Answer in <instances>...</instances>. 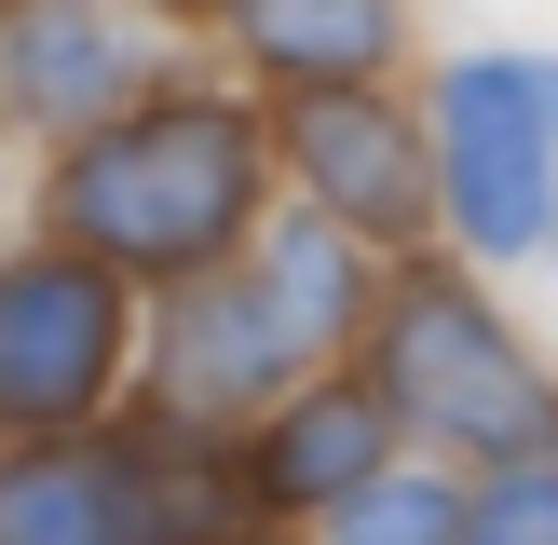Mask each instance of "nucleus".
I'll use <instances>...</instances> for the list:
<instances>
[{
    "label": "nucleus",
    "mask_w": 558,
    "mask_h": 545,
    "mask_svg": "<svg viewBox=\"0 0 558 545\" xmlns=\"http://www.w3.org/2000/svg\"><path fill=\"white\" fill-rule=\"evenodd\" d=\"M272 205H287V178H272V109L245 96L232 69H178L163 96L54 136V150H27L14 232H54V245H82V259H109L136 300H163V287H191V272H218Z\"/></svg>",
    "instance_id": "nucleus-1"
},
{
    "label": "nucleus",
    "mask_w": 558,
    "mask_h": 545,
    "mask_svg": "<svg viewBox=\"0 0 558 545\" xmlns=\"http://www.w3.org/2000/svg\"><path fill=\"white\" fill-rule=\"evenodd\" d=\"M381 314V259L354 232H327L314 205H272L259 232L232 245L218 272L150 300V341H136V409L178 436H218L232 450L259 409H287L300 382L354 368Z\"/></svg>",
    "instance_id": "nucleus-2"
},
{
    "label": "nucleus",
    "mask_w": 558,
    "mask_h": 545,
    "mask_svg": "<svg viewBox=\"0 0 558 545\" xmlns=\"http://www.w3.org/2000/svg\"><path fill=\"white\" fill-rule=\"evenodd\" d=\"M354 368L396 396V436L463 477L490 463H558V354L505 314L477 259L423 245V259H381V314L354 341Z\"/></svg>",
    "instance_id": "nucleus-3"
},
{
    "label": "nucleus",
    "mask_w": 558,
    "mask_h": 545,
    "mask_svg": "<svg viewBox=\"0 0 558 545\" xmlns=\"http://www.w3.org/2000/svg\"><path fill=\"white\" fill-rule=\"evenodd\" d=\"M409 96L436 136V245L490 287L558 272V41H450Z\"/></svg>",
    "instance_id": "nucleus-4"
},
{
    "label": "nucleus",
    "mask_w": 558,
    "mask_h": 545,
    "mask_svg": "<svg viewBox=\"0 0 558 545\" xmlns=\"http://www.w3.org/2000/svg\"><path fill=\"white\" fill-rule=\"evenodd\" d=\"M232 450L150 409H109L69 436H0V545H232Z\"/></svg>",
    "instance_id": "nucleus-5"
},
{
    "label": "nucleus",
    "mask_w": 558,
    "mask_h": 545,
    "mask_svg": "<svg viewBox=\"0 0 558 545\" xmlns=\"http://www.w3.org/2000/svg\"><path fill=\"white\" fill-rule=\"evenodd\" d=\"M150 300L54 232H0V436H69L136 396Z\"/></svg>",
    "instance_id": "nucleus-6"
},
{
    "label": "nucleus",
    "mask_w": 558,
    "mask_h": 545,
    "mask_svg": "<svg viewBox=\"0 0 558 545\" xmlns=\"http://www.w3.org/2000/svg\"><path fill=\"white\" fill-rule=\"evenodd\" d=\"M259 109H272L287 205H314L368 259H423L436 245V136H423L409 82H327V96H259Z\"/></svg>",
    "instance_id": "nucleus-7"
},
{
    "label": "nucleus",
    "mask_w": 558,
    "mask_h": 545,
    "mask_svg": "<svg viewBox=\"0 0 558 545\" xmlns=\"http://www.w3.org/2000/svg\"><path fill=\"white\" fill-rule=\"evenodd\" d=\"M178 69H205V41L163 0H0V136L27 150L163 96Z\"/></svg>",
    "instance_id": "nucleus-8"
},
{
    "label": "nucleus",
    "mask_w": 558,
    "mask_h": 545,
    "mask_svg": "<svg viewBox=\"0 0 558 545\" xmlns=\"http://www.w3.org/2000/svg\"><path fill=\"white\" fill-rule=\"evenodd\" d=\"M381 463H409L396 396H381L368 368H327V382H300L287 409H259V423L232 436V505L259 518V532H314V518H341Z\"/></svg>",
    "instance_id": "nucleus-9"
},
{
    "label": "nucleus",
    "mask_w": 558,
    "mask_h": 545,
    "mask_svg": "<svg viewBox=\"0 0 558 545\" xmlns=\"http://www.w3.org/2000/svg\"><path fill=\"white\" fill-rule=\"evenodd\" d=\"M205 69L245 96H327V82H409V0H191Z\"/></svg>",
    "instance_id": "nucleus-10"
},
{
    "label": "nucleus",
    "mask_w": 558,
    "mask_h": 545,
    "mask_svg": "<svg viewBox=\"0 0 558 545\" xmlns=\"http://www.w3.org/2000/svg\"><path fill=\"white\" fill-rule=\"evenodd\" d=\"M300 545H463V463H436V450L381 463V477L354 491L341 518H314Z\"/></svg>",
    "instance_id": "nucleus-11"
},
{
    "label": "nucleus",
    "mask_w": 558,
    "mask_h": 545,
    "mask_svg": "<svg viewBox=\"0 0 558 545\" xmlns=\"http://www.w3.org/2000/svg\"><path fill=\"white\" fill-rule=\"evenodd\" d=\"M463 545H558V463H490V477H463Z\"/></svg>",
    "instance_id": "nucleus-12"
},
{
    "label": "nucleus",
    "mask_w": 558,
    "mask_h": 545,
    "mask_svg": "<svg viewBox=\"0 0 558 545\" xmlns=\"http://www.w3.org/2000/svg\"><path fill=\"white\" fill-rule=\"evenodd\" d=\"M232 545H300V532H259V518H245V532H232Z\"/></svg>",
    "instance_id": "nucleus-13"
},
{
    "label": "nucleus",
    "mask_w": 558,
    "mask_h": 545,
    "mask_svg": "<svg viewBox=\"0 0 558 545\" xmlns=\"http://www.w3.org/2000/svg\"><path fill=\"white\" fill-rule=\"evenodd\" d=\"M163 14H178V27H191V0H163Z\"/></svg>",
    "instance_id": "nucleus-14"
}]
</instances>
